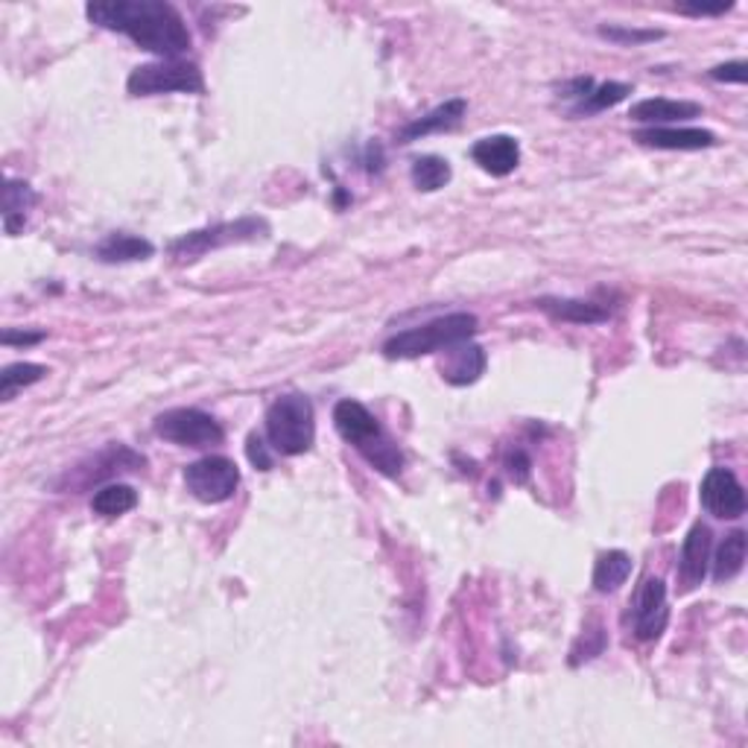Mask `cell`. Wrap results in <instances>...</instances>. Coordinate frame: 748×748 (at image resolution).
Masks as SVG:
<instances>
[{
    "label": "cell",
    "instance_id": "28",
    "mask_svg": "<svg viewBox=\"0 0 748 748\" xmlns=\"http://www.w3.org/2000/svg\"><path fill=\"white\" fill-rule=\"evenodd\" d=\"M246 457L258 471H272V465H275V457L270 453V441H266V436H258V433H252L246 439Z\"/></svg>",
    "mask_w": 748,
    "mask_h": 748
},
{
    "label": "cell",
    "instance_id": "32",
    "mask_svg": "<svg viewBox=\"0 0 748 748\" xmlns=\"http://www.w3.org/2000/svg\"><path fill=\"white\" fill-rule=\"evenodd\" d=\"M41 339H45V331H18V327L3 331V346H38Z\"/></svg>",
    "mask_w": 748,
    "mask_h": 748
},
{
    "label": "cell",
    "instance_id": "19",
    "mask_svg": "<svg viewBox=\"0 0 748 748\" xmlns=\"http://www.w3.org/2000/svg\"><path fill=\"white\" fill-rule=\"evenodd\" d=\"M36 190L27 182H21V178L7 182V187H3V228L10 237H15L24 228L29 208L36 205Z\"/></svg>",
    "mask_w": 748,
    "mask_h": 748
},
{
    "label": "cell",
    "instance_id": "15",
    "mask_svg": "<svg viewBox=\"0 0 748 748\" xmlns=\"http://www.w3.org/2000/svg\"><path fill=\"white\" fill-rule=\"evenodd\" d=\"M465 112H467L465 100H462V97H453V100H448V103L436 105V109L424 114V117H415L412 123H407V126L398 132V140H401V144H412V140L427 138V135H436V132L457 129L459 121L465 117Z\"/></svg>",
    "mask_w": 748,
    "mask_h": 748
},
{
    "label": "cell",
    "instance_id": "29",
    "mask_svg": "<svg viewBox=\"0 0 748 748\" xmlns=\"http://www.w3.org/2000/svg\"><path fill=\"white\" fill-rule=\"evenodd\" d=\"M503 465H506V474H509L514 483H521V486H524L526 479H529V474H533V462H529V457H526L521 448L509 450Z\"/></svg>",
    "mask_w": 748,
    "mask_h": 748
},
{
    "label": "cell",
    "instance_id": "27",
    "mask_svg": "<svg viewBox=\"0 0 748 748\" xmlns=\"http://www.w3.org/2000/svg\"><path fill=\"white\" fill-rule=\"evenodd\" d=\"M599 36L608 38V41H614V45H623V47H640V45H649V41H658V38H664V29H635V27H599Z\"/></svg>",
    "mask_w": 748,
    "mask_h": 748
},
{
    "label": "cell",
    "instance_id": "20",
    "mask_svg": "<svg viewBox=\"0 0 748 748\" xmlns=\"http://www.w3.org/2000/svg\"><path fill=\"white\" fill-rule=\"evenodd\" d=\"M632 568H635V561H632L628 552H623V550L602 552V556L597 559V564H594V576H590L594 590H599V594H614L620 585H626V579L632 576Z\"/></svg>",
    "mask_w": 748,
    "mask_h": 748
},
{
    "label": "cell",
    "instance_id": "13",
    "mask_svg": "<svg viewBox=\"0 0 748 748\" xmlns=\"http://www.w3.org/2000/svg\"><path fill=\"white\" fill-rule=\"evenodd\" d=\"M471 159L479 164V170H486L488 176L503 178L521 164V144L512 135H488L471 147Z\"/></svg>",
    "mask_w": 748,
    "mask_h": 748
},
{
    "label": "cell",
    "instance_id": "1",
    "mask_svg": "<svg viewBox=\"0 0 748 748\" xmlns=\"http://www.w3.org/2000/svg\"><path fill=\"white\" fill-rule=\"evenodd\" d=\"M85 15L97 27L132 38L140 50L159 59H178L194 45L182 12L164 0H97L85 7Z\"/></svg>",
    "mask_w": 748,
    "mask_h": 748
},
{
    "label": "cell",
    "instance_id": "9",
    "mask_svg": "<svg viewBox=\"0 0 748 748\" xmlns=\"http://www.w3.org/2000/svg\"><path fill=\"white\" fill-rule=\"evenodd\" d=\"M628 620H632V635L637 640H658L664 635L670 623V602H666V585L658 576H646L637 585V594L628 606Z\"/></svg>",
    "mask_w": 748,
    "mask_h": 748
},
{
    "label": "cell",
    "instance_id": "30",
    "mask_svg": "<svg viewBox=\"0 0 748 748\" xmlns=\"http://www.w3.org/2000/svg\"><path fill=\"white\" fill-rule=\"evenodd\" d=\"M746 71H748L746 62H728V65H716V67H713L711 79H716V83H737V85H743L748 79Z\"/></svg>",
    "mask_w": 748,
    "mask_h": 748
},
{
    "label": "cell",
    "instance_id": "14",
    "mask_svg": "<svg viewBox=\"0 0 748 748\" xmlns=\"http://www.w3.org/2000/svg\"><path fill=\"white\" fill-rule=\"evenodd\" d=\"M486 365V351H483L477 342L465 339V342L448 348V357H445V363H441V377H445L450 386H471L483 377Z\"/></svg>",
    "mask_w": 748,
    "mask_h": 748
},
{
    "label": "cell",
    "instance_id": "2",
    "mask_svg": "<svg viewBox=\"0 0 748 748\" xmlns=\"http://www.w3.org/2000/svg\"><path fill=\"white\" fill-rule=\"evenodd\" d=\"M334 427L360 457L381 471L384 477L398 479L403 471V453L398 441L384 431V424L374 419L369 407H363L354 398H342L334 407Z\"/></svg>",
    "mask_w": 748,
    "mask_h": 748
},
{
    "label": "cell",
    "instance_id": "33",
    "mask_svg": "<svg viewBox=\"0 0 748 748\" xmlns=\"http://www.w3.org/2000/svg\"><path fill=\"white\" fill-rule=\"evenodd\" d=\"M728 10H734V3H716V7H708V3H682L678 12L684 15H693V18H701V15H725Z\"/></svg>",
    "mask_w": 748,
    "mask_h": 748
},
{
    "label": "cell",
    "instance_id": "16",
    "mask_svg": "<svg viewBox=\"0 0 748 748\" xmlns=\"http://www.w3.org/2000/svg\"><path fill=\"white\" fill-rule=\"evenodd\" d=\"M701 105L690 100H666V97H649L632 105L628 117L646 126H664V123H682L690 117H699Z\"/></svg>",
    "mask_w": 748,
    "mask_h": 748
},
{
    "label": "cell",
    "instance_id": "23",
    "mask_svg": "<svg viewBox=\"0 0 748 748\" xmlns=\"http://www.w3.org/2000/svg\"><path fill=\"white\" fill-rule=\"evenodd\" d=\"M628 94H632V85H628V83H614V79H608V83L594 85V91H590L588 97L582 100V103L573 105L571 114H573V117H588V114L606 112V109H614V105L623 103Z\"/></svg>",
    "mask_w": 748,
    "mask_h": 748
},
{
    "label": "cell",
    "instance_id": "18",
    "mask_svg": "<svg viewBox=\"0 0 748 748\" xmlns=\"http://www.w3.org/2000/svg\"><path fill=\"white\" fill-rule=\"evenodd\" d=\"M535 308L544 310L556 322H571V325H599V322L608 319L606 308L585 299H552V296H544V299L535 301Z\"/></svg>",
    "mask_w": 748,
    "mask_h": 748
},
{
    "label": "cell",
    "instance_id": "7",
    "mask_svg": "<svg viewBox=\"0 0 748 748\" xmlns=\"http://www.w3.org/2000/svg\"><path fill=\"white\" fill-rule=\"evenodd\" d=\"M155 436L178 448H214L223 445L225 431L211 412H202L197 407H176L155 419Z\"/></svg>",
    "mask_w": 748,
    "mask_h": 748
},
{
    "label": "cell",
    "instance_id": "4",
    "mask_svg": "<svg viewBox=\"0 0 748 748\" xmlns=\"http://www.w3.org/2000/svg\"><path fill=\"white\" fill-rule=\"evenodd\" d=\"M263 431H266L270 448L280 457L308 453L316 441V415H313L310 398L296 392L275 398L263 419Z\"/></svg>",
    "mask_w": 748,
    "mask_h": 748
},
{
    "label": "cell",
    "instance_id": "3",
    "mask_svg": "<svg viewBox=\"0 0 748 748\" xmlns=\"http://www.w3.org/2000/svg\"><path fill=\"white\" fill-rule=\"evenodd\" d=\"M479 322L474 313H448V316L431 319L419 327L401 331L384 342V357L389 360H419V357L448 351V348L474 339Z\"/></svg>",
    "mask_w": 748,
    "mask_h": 748
},
{
    "label": "cell",
    "instance_id": "25",
    "mask_svg": "<svg viewBox=\"0 0 748 748\" xmlns=\"http://www.w3.org/2000/svg\"><path fill=\"white\" fill-rule=\"evenodd\" d=\"M47 374H50V369L41 363H12L7 365L3 372H0V398L3 401H12L15 395L21 392V389H27V386L38 384V381H45Z\"/></svg>",
    "mask_w": 748,
    "mask_h": 748
},
{
    "label": "cell",
    "instance_id": "26",
    "mask_svg": "<svg viewBox=\"0 0 748 748\" xmlns=\"http://www.w3.org/2000/svg\"><path fill=\"white\" fill-rule=\"evenodd\" d=\"M606 646H608L606 628L597 623V626L588 628V632H585V635L576 640V646L571 649V666H579V664H585V661H594V658H599V654L606 652Z\"/></svg>",
    "mask_w": 748,
    "mask_h": 748
},
{
    "label": "cell",
    "instance_id": "31",
    "mask_svg": "<svg viewBox=\"0 0 748 748\" xmlns=\"http://www.w3.org/2000/svg\"><path fill=\"white\" fill-rule=\"evenodd\" d=\"M594 85L597 83H594L590 76H576V79H571V83H564V88H561L564 94H561V97H564V100H573V105H576V103H582L590 91H594Z\"/></svg>",
    "mask_w": 748,
    "mask_h": 748
},
{
    "label": "cell",
    "instance_id": "5",
    "mask_svg": "<svg viewBox=\"0 0 748 748\" xmlns=\"http://www.w3.org/2000/svg\"><path fill=\"white\" fill-rule=\"evenodd\" d=\"M270 237V223L261 216H240L234 223H216L208 228H197V232L182 234L178 240L170 244L167 252L178 261H197L202 254L214 252V249H225V246L237 244H258Z\"/></svg>",
    "mask_w": 748,
    "mask_h": 748
},
{
    "label": "cell",
    "instance_id": "12",
    "mask_svg": "<svg viewBox=\"0 0 748 748\" xmlns=\"http://www.w3.org/2000/svg\"><path fill=\"white\" fill-rule=\"evenodd\" d=\"M637 144L644 147H654V150H682V152H696V150H711L720 140L711 129H690V126H646V129L635 132Z\"/></svg>",
    "mask_w": 748,
    "mask_h": 748
},
{
    "label": "cell",
    "instance_id": "8",
    "mask_svg": "<svg viewBox=\"0 0 748 748\" xmlns=\"http://www.w3.org/2000/svg\"><path fill=\"white\" fill-rule=\"evenodd\" d=\"M185 486L199 503H225L240 486V467L228 457H202L185 467Z\"/></svg>",
    "mask_w": 748,
    "mask_h": 748
},
{
    "label": "cell",
    "instance_id": "17",
    "mask_svg": "<svg viewBox=\"0 0 748 748\" xmlns=\"http://www.w3.org/2000/svg\"><path fill=\"white\" fill-rule=\"evenodd\" d=\"M94 254H97V261L103 263H135L150 261L152 254H155V246L147 237H138V234L114 232L97 244Z\"/></svg>",
    "mask_w": 748,
    "mask_h": 748
},
{
    "label": "cell",
    "instance_id": "11",
    "mask_svg": "<svg viewBox=\"0 0 748 748\" xmlns=\"http://www.w3.org/2000/svg\"><path fill=\"white\" fill-rule=\"evenodd\" d=\"M711 550H713V533L708 524H693L682 544V556H678V582L682 590L699 588L708 568H711Z\"/></svg>",
    "mask_w": 748,
    "mask_h": 748
},
{
    "label": "cell",
    "instance_id": "24",
    "mask_svg": "<svg viewBox=\"0 0 748 748\" xmlns=\"http://www.w3.org/2000/svg\"><path fill=\"white\" fill-rule=\"evenodd\" d=\"M412 185L424 190V194H433V190H441L453 178V170H450L448 159L441 155H421V159L412 161L410 167Z\"/></svg>",
    "mask_w": 748,
    "mask_h": 748
},
{
    "label": "cell",
    "instance_id": "21",
    "mask_svg": "<svg viewBox=\"0 0 748 748\" xmlns=\"http://www.w3.org/2000/svg\"><path fill=\"white\" fill-rule=\"evenodd\" d=\"M746 547H748V535L743 529H734L731 535H725V541L720 544V550L711 559L713 568V582H731L734 576L743 573L746 568Z\"/></svg>",
    "mask_w": 748,
    "mask_h": 748
},
{
    "label": "cell",
    "instance_id": "22",
    "mask_svg": "<svg viewBox=\"0 0 748 748\" xmlns=\"http://www.w3.org/2000/svg\"><path fill=\"white\" fill-rule=\"evenodd\" d=\"M138 506V491L126 483H109V486L97 488L91 497L94 514L100 518H121Z\"/></svg>",
    "mask_w": 748,
    "mask_h": 748
},
{
    "label": "cell",
    "instance_id": "6",
    "mask_svg": "<svg viewBox=\"0 0 748 748\" xmlns=\"http://www.w3.org/2000/svg\"><path fill=\"white\" fill-rule=\"evenodd\" d=\"M132 97H159V94H202L205 79L202 71L187 59H159L138 65L126 79Z\"/></svg>",
    "mask_w": 748,
    "mask_h": 748
},
{
    "label": "cell",
    "instance_id": "10",
    "mask_svg": "<svg viewBox=\"0 0 748 748\" xmlns=\"http://www.w3.org/2000/svg\"><path fill=\"white\" fill-rule=\"evenodd\" d=\"M701 506L722 521H737L746 514V488L731 467H711L699 488Z\"/></svg>",
    "mask_w": 748,
    "mask_h": 748
}]
</instances>
